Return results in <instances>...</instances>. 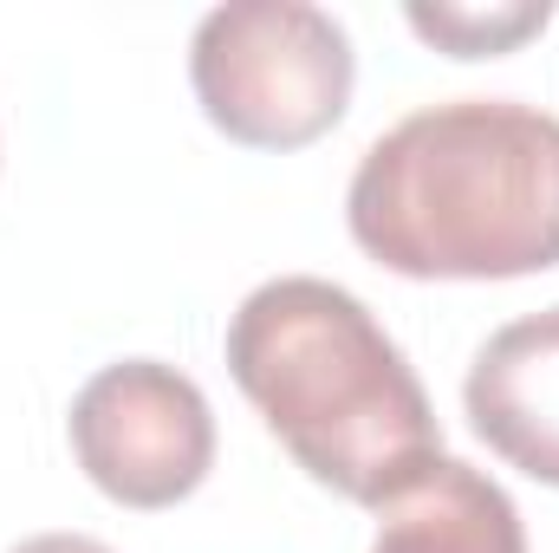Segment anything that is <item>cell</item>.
Masks as SVG:
<instances>
[{"mask_svg": "<svg viewBox=\"0 0 559 553\" xmlns=\"http://www.w3.org/2000/svg\"><path fill=\"white\" fill-rule=\"evenodd\" d=\"M352 242L404 280L559 268V118L521 98H449L391 125L352 169Z\"/></svg>", "mask_w": 559, "mask_h": 553, "instance_id": "cell-1", "label": "cell"}, {"mask_svg": "<svg viewBox=\"0 0 559 553\" xmlns=\"http://www.w3.org/2000/svg\"><path fill=\"white\" fill-rule=\"evenodd\" d=\"M222 352L280 449L358 508L397 502L442 456V430L404 345L332 280H261L235 306Z\"/></svg>", "mask_w": 559, "mask_h": 553, "instance_id": "cell-2", "label": "cell"}, {"mask_svg": "<svg viewBox=\"0 0 559 553\" xmlns=\"http://www.w3.org/2000/svg\"><path fill=\"white\" fill-rule=\"evenodd\" d=\"M202 118L241 150H306L352 105V33L306 0H228L189 39Z\"/></svg>", "mask_w": 559, "mask_h": 553, "instance_id": "cell-3", "label": "cell"}, {"mask_svg": "<svg viewBox=\"0 0 559 553\" xmlns=\"http://www.w3.org/2000/svg\"><path fill=\"white\" fill-rule=\"evenodd\" d=\"M66 436L85 482L143 515L189 502L215 469V411L202 385L163 358H118L85 378Z\"/></svg>", "mask_w": 559, "mask_h": 553, "instance_id": "cell-4", "label": "cell"}, {"mask_svg": "<svg viewBox=\"0 0 559 553\" xmlns=\"http://www.w3.org/2000/svg\"><path fill=\"white\" fill-rule=\"evenodd\" d=\"M462 404L508 469L559 489V306L488 332L462 378Z\"/></svg>", "mask_w": 559, "mask_h": 553, "instance_id": "cell-5", "label": "cell"}, {"mask_svg": "<svg viewBox=\"0 0 559 553\" xmlns=\"http://www.w3.org/2000/svg\"><path fill=\"white\" fill-rule=\"evenodd\" d=\"M371 553H527L521 508L462 456H436L417 482L378 508Z\"/></svg>", "mask_w": 559, "mask_h": 553, "instance_id": "cell-6", "label": "cell"}, {"mask_svg": "<svg viewBox=\"0 0 559 553\" xmlns=\"http://www.w3.org/2000/svg\"><path fill=\"white\" fill-rule=\"evenodd\" d=\"M404 20H411L417 39H429L449 59H501L521 39L547 33L554 0H488V7H462V0L429 7V0H417V7H404Z\"/></svg>", "mask_w": 559, "mask_h": 553, "instance_id": "cell-7", "label": "cell"}, {"mask_svg": "<svg viewBox=\"0 0 559 553\" xmlns=\"http://www.w3.org/2000/svg\"><path fill=\"white\" fill-rule=\"evenodd\" d=\"M7 553H111L105 541H92V534H33V541H20V548Z\"/></svg>", "mask_w": 559, "mask_h": 553, "instance_id": "cell-8", "label": "cell"}]
</instances>
